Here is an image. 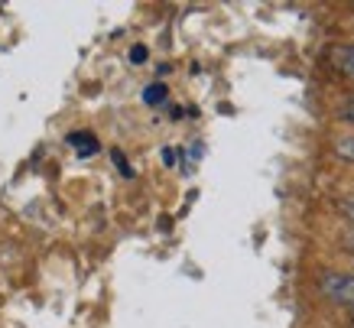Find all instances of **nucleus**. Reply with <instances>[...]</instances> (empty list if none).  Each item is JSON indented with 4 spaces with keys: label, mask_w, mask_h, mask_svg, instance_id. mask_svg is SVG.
<instances>
[{
    "label": "nucleus",
    "mask_w": 354,
    "mask_h": 328,
    "mask_svg": "<svg viewBox=\"0 0 354 328\" xmlns=\"http://www.w3.org/2000/svg\"><path fill=\"white\" fill-rule=\"evenodd\" d=\"M68 143L78 149V156H95L97 153V140L91 134H68Z\"/></svg>",
    "instance_id": "nucleus-2"
},
{
    "label": "nucleus",
    "mask_w": 354,
    "mask_h": 328,
    "mask_svg": "<svg viewBox=\"0 0 354 328\" xmlns=\"http://www.w3.org/2000/svg\"><path fill=\"white\" fill-rule=\"evenodd\" d=\"M342 117H344V120H351V124H354V98H351V101H348V104L342 107Z\"/></svg>",
    "instance_id": "nucleus-9"
},
{
    "label": "nucleus",
    "mask_w": 354,
    "mask_h": 328,
    "mask_svg": "<svg viewBox=\"0 0 354 328\" xmlns=\"http://www.w3.org/2000/svg\"><path fill=\"white\" fill-rule=\"evenodd\" d=\"M111 159L118 163V170H120V176L124 179H133V170H130V163H127V156L120 153V149H111Z\"/></svg>",
    "instance_id": "nucleus-5"
},
{
    "label": "nucleus",
    "mask_w": 354,
    "mask_h": 328,
    "mask_svg": "<svg viewBox=\"0 0 354 328\" xmlns=\"http://www.w3.org/2000/svg\"><path fill=\"white\" fill-rule=\"evenodd\" d=\"M335 153L354 163V137H342V140H338V143H335Z\"/></svg>",
    "instance_id": "nucleus-6"
},
{
    "label": "nucleus",
    "mask_w": 354,
    "mask_h": 328,
    "mask_svg": "<svg viewBox=\"0 0 354 328\" xmlns=\"http://www.w3.org/2000/svg\"><path fill=\"white\" fill-rule=\"evenodd\" d=\"M143 101H147V104H162V101H166V85H160V82H153L150 88H147V91H143Z\"/></svg>",
    "instance_id": "nucleus-4"
},
{
    "label": "nucleus",
    "mask_w": 354,
    "mask_h": 328,
    "mask_svg": "<svg viewBox=\"0 0 354 328\" xmlns=\"http://www.w3.org/2000/svg\"><path fill=\"white\" fill-rule=\"evenodd\" d=\"M344 244H348V250L354 254V231H348V237H344Z\"/></svg>",
    "instance_id": "nucleus-11"
},
{
    "label": "nucleus",
    "mask_w": 354,
    "mask_h": 328,
    "mask_svg": "<svg viewBox=\"0 0 354 328\" xmlns=\"http://www.w3.org/2000/svg\"><path fill=\"white\" fill-rule=\"evenodd\" d=\"M130 62H147V46H133L130 49Z\"/></svg>",
    "instance_id": "nucleus-7"
},
{
    "label": "nucleus",
    "mask_w": 354,
    "mask_h": 328,
    "mask_svg": "<svg viewBox=\"0 0 354 328\" xmlns=\"http://www.w3.org/2000/svg\"><path fill=\"white\" fill-rule=\"evenodd\" d=\"M162 163H166V166H176V153H172L169 147L162 149Z\"/></svg>",
    "instance_id": "nucleus-10"
},
{
    "label": "nucleus",
    "mask_w": 354,
    "mask_h": 328,
    "mask_svg": "<svg viewBox=\"0 0 354 328\" xmlns=\"http://www.w3.org/2000/svg\"><path fill=\"white\" fill-rule=\"evenodd\" d=\"M335 62L342 69L344 75H351L354 78V46H342V49H335Z\"/></svg>",
    "instance_id": "nucleus-3"
},
{
    "label": "nucleus",
    "mask_w": 354,
    "mask_h": 328,
    "mask_svg": "<svg viewBox=\"0 0 354 328\" xmlns=\"http://www.w3.org/2000/svg\"><path fill=\"white\" fill-rule=\"evenodd\" d=\"M322 293L338 306H348L354 312V273H325Z\"/></svg>",
    "instance_id": "nucleus-1"
},
{
    "label": "nucleus",
    "mask_w": 354,
    "mask_h": 328,
    "mask_svg": "<svg viewBox=\"0 0 354 328\" xmlns=\"http://www.w3.org/2000/svg\"><path fill=\"white\" fill-rule=\"evenodd\" d=\"M342 215L354 224V201H342Z\"/></svg>",
    "instance_id": "nucleus-8"
}]
</instances>
